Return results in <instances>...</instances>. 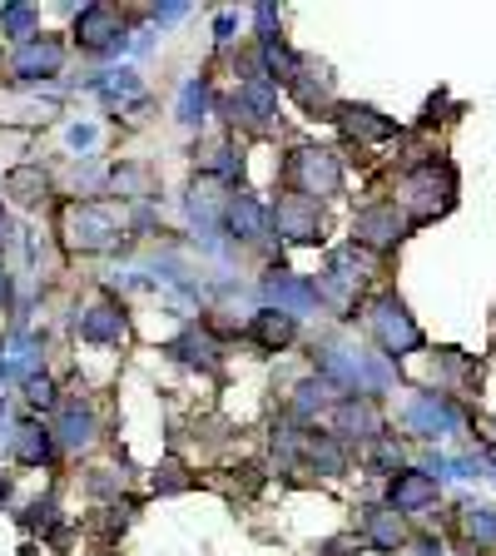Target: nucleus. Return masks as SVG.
Returning <instances> with one entry per match:
<instances>
[]
</instances>
